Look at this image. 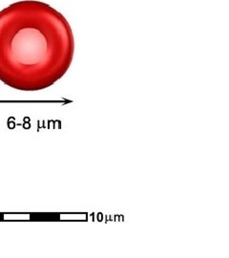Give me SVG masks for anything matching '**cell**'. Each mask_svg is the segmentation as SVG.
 <instances>
[{
	"label": "cell",
	"instance_id": "obj_1",
	"mask_svg": "<svg viewBox=\"0 0 229 258\" xmlns=\"http://www.w3.org/2000/svg\"><path fill=\"white\" fill-rule=\"evenodd\" d=\"M73 31L64 16L39 0L0 11V81L24 92L46 89L73 61Z\"/></svg>",
	"mask_w": 229,
	"mask_h": 258
}]
</instances>
